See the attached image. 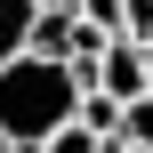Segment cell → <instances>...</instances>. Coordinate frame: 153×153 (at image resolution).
<instances>
[{
    "label": "cell",
    "mask_w": 153,
    "mask_h": 153,
    "mask_svg": "<svg viewBox=\"0 0 153 153\" xmlns=\"http://www.w3.org/2000/svg\"><path fill=\"white\" fill-rule=\"evenodd\" d=\"M81 73L73 65H56V56H8L0 65V145L8 153H40L73 113H81Z\"/></svg>",
    "instance_id": "1"
},
{
    "label": "cell",
    "mask_w": 153,
    "mask_h": 153,
    "mask_svg": "<svg viewBox=\"0 0 153 153\" xmlns=\"http://www.w3.org/2000/svg\"><path fill=\"white\" fill-rule=\"evenodd\" d=\"M97 89H105V97H121V105H129V97H145V89H153V48H145V40H129V32H113V40H105V56H97Z\"/></svg>",
    "instance_id": "2"
},
{
    "label": "cell",
    "mask_w": 153,
    "mask_h": 153,
    "mask_svg": "<svg viewBox=\"0 0 153 153\" xmlns=\"http://www.w3.org/2000/svg\"><path fill=\"white\" fill-rule=\"evenodd\" d=\"M32 24H40V8H32V0H0V65L32 48Z\"/></svg>",
    "instance_id": "3"
},
{
    "label": "cell",
    "mask_w": 153,
    "mask_h": 153,
    "mask_svg": "<svg viewBox=\"0 0 153 153\" xmlns=\"http://www.w3.org/2000/svg\"><path fill=\"white\" fill-rule=\"evenodd\" d=\"M81 129H97L105 145L121 153V97H105V89H81V113H73Z\"/></svg>",
    "instance_id": "4"
},
{
    "label": "cell",
    "mask_w": 153,
    "mask_h": 153,
    "mask_svg": "<svg viewBox=\"0 0 153 153\" xmlns=\"http://www.w3.org/2000/svg\"><path fill=\"white\" fill-rule=\"evenodd\" d=\"M121 145H153V89L121 105Z\"/></svg>",
    "instance_id": "5"
},
{
    "label": "cell",
    "mask_w": 153,
    "mask_h": 153,
    "mask_svg": "<svg viewBox=\"0 0 153 153\" xmlns=\"http://www.w3.org/2000/svg\"><path fill=\"white\" fill-rule=\"evenodd\" d=\"M40 153H113V145H105L97 129H81V121H65V129H56V137H48Z\"/></svg>",
    "instance_id": "6"
},
{
    "label": "cell",
    "mask_w": 153,
    "mask_h": 153,
    "mask_svg": "<svg viewBox=\"0 0 153 153\" xmlns=\"http://www.w3.org/2000/svg\"><path fill=\"white\" fill-rule=\"evenodd\" d=\"M81 16H89L97 32H121V16H129V0H81Z\"/></svg>",
    "instance_id": "7"
},
{
    "label": "cell",
    "mask_w": 153,
    "mask_h": 153,
    "mask_svg": "<svg viewBox=\"0 0 153 153\" xmlns=\"http://www.w3.org/2000/svg\"><path fill=\"white\" fill-rule=\"evenodd\" d=\"M121 32H129V40H153V0H129V16H121Z\"/></svg>",
    "instance_id": "8"
},
{
    "label": "cell",
    "mask_w": 153,
    "mask_h": 153,
    "mask_svg": "<svg viewBox=\"0 0 153 153\" xmlns=\"http://www.w3.org/2000/svg\"><path fill=\"white\" fill-rule=\"evenodd\" d=\"M32 8H81V0H32Z\"/></svg>",
    "instance_id": "9"
},
{
    "label": "cell",
    "mask_w": 153,
    "mask_h": 153,
    "mask_svg": "<svg viewBox=\"0 0 153 153\" xmlns=\"http://www.w3.org/2000/svg\"><path fill=\"white\" fill-rule=\"evenodd\" d=\"M0 153H8V145H0Z\"/></svg>",
    "instance_id": "10"
}]
</instances>
